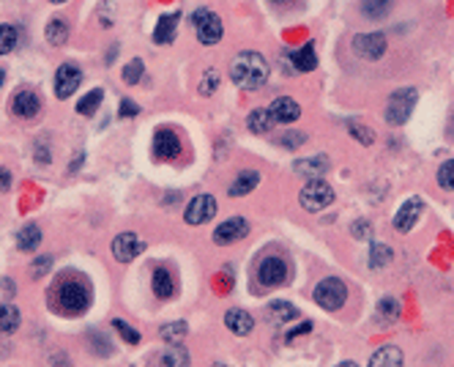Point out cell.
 <instances>
[{
    "label": "cell",
    "mask_w": 454,
    "mask_h": 367,
    "mask_svg": "<svg viewBox=\"0 0 454 367\" xmlns=\"http://www.w3.org/2000/svg\"><path fill=\"white\" fill-rule=\"evenodd\" d=\"M93 301V291H90V283L77 274V272H69L63 277H58L50 288V296H47V304L52 312L63 315V318H75V315H82Z\"/></svg>",
    "instance_id": "obj_1"
},
{
    "label": "cell",
    "mask_w": 454,
    "mask_h": 367,
    "mask_svg": "<svg viewBox=\"0 0 454 367\" xmlns=\"http://www.w3.org/2000/svg\"><path fill=\"white\" fill-rule=\"evenodd\" d=\"M268 61L257 53V50H241L233 61H230V79L241 88V91H257L260 85H266L268 79Z\"/></svg>",
    "instance_id": "obj_2"
},
{
    "label": "cell",
    "mask_w": 454,
    "mask_h": 367,
    "mask_svg": "<svg viewBox=\"0 0 454 367\" xmlns=\"http://www.w3.org/2000/svg\"><path fill=\"white\" fill-rule=\"evenodd\" d=\"M299 203H302L304 211H309V214L326 211L334 203V189L323 178H309V184H304L302 195H299Z\"/></svg>",
    "instance_id": "obj_3"
},
{
    "label": "cell",
    "mask_w": 454,
    "mask_h": 367,
    "mask_svg": "<svg viewBox=\"0 0 454 367\" xmlns=\"http://www.w3.org/2000/svg\"><path fill=\"white\" fill-rule=\"evenodd\" d=\"M192 25H195L197 41L206 44V47L222 41V36H225V25H222V19H219L211 8H197V11L192 14Z\"/></svg>",
    "instance_id": "obj_4"
},
{
    "label": "cell",
    "mask_w": 454,
    "mask_h": 367,
    "mask_svg": "<svg viewBox=\"0 0 454 367\" xmlns=\"http://www.w3.org/2000/svg\"><path fill=\"white\" fill-rule=\"evenodd\" d=\"M416 107V88H402V91H394L388 96V104H386V121L391 126H402L411 113Z\"/></svg>",
    "instance_id": "obj_5"
},
{
    "label": "cell",
    "mask_w": 454,
    "mask_h": 367,
    "mask_svg": "<svg viewBox=\"0 0 454 367\" xmlns=\"http://www.w3.org/2000/svg\"><path fill=\"white\" fill-rule=\"evenodd\" d=\"M288 277H290V266L282 255H266L257 266V283L263 288H279L288 283Z\"/></svg>",
    "instance_id": "obj_6"
},
{
    "label": "cell",
    "mask_w": 454,
    "mask_h": 367,
    "mask_svg": "<svg viewBox=\"0 0 454 367\" xmlns=\"http://www.w3.org/2000/svg\"><path fill=\"white\" fill-rule=\"evenodd\" d=\"M315 301L323 307V310H339L345 301H348V288L342 280L337 277H326L323 283L315 285Z\"/></svg>",
    "instance_id": "obj_7"
},
{
    "label": "cell",
    "mask_w": 454,
    "mask_h": 367,
    "mask_svg": "<svg viewBox=\"0 0 454 367\" xmlns=\"http://www.w3.org/2000/svg\"><path fill=\"white\" fill-rule=\"evenodd\" d=\"M386 47H388V41H386V36L380 30H375V33H356L353 41H351V50L359 58H364V61H380L386 55Z\"/></svg>",
    "instance_id": "obj_8"
},
{
    "label": "cell",
    "mask_w": 454,
    "mask_h": 367,
    "mask_svg": "<svg viewBox=\"0 0 454 367\" xmlns=\"http://www.w3.org/2000/svg\"><path fill=\"white\" fill-rule=\"evenodd\" d=\"M79 82H82V69L75 66V64H61L58 72H55V96L58 99L75 96Z\"/></svg>",
    "instance_id": "obj_9"
},
{
    "label": "cell",
    "mask_w": 454,
    "mask_h": 367,
    "mask_svg": "<svg viewBox=\"0 0 454 367\" xmlns=\"http://www.w3.org/2000/svg\"><path fill=\"white\" fill-rule=\"evenodd\" d=\"M214 214H217V198L214 195H197L189 200L184 217L189 225H206V222L214 220Z\"/></svg>",
    "instance_id": "obj_10"
},
{
    "label": "cell",
    "mask_w": 454,
    "mask_h": 367,
    "mask_svg": "<svg viewBox=\"0 0 454 367\" xmlns=\"http://www.w3.org/2000/svg\"><path fill=\"white\" fill-rule=\"evenodd\" d=\"M424 214V200L422 198H411L399 206V211L394 214V230L397 233H411L416 227L419 217Z\"/></svg>",
    "instance_id": "obj_11"
},
{
    "label": "cell",
    "mask_w": 454,
    "mask_h": 367,
    "mask_svg": "<svg viewBox=\"0 0 454 367\" xmlns=\"http://www.w3.org/2000/svg\"><path fill=\"white\" fill-rule=\"evenodd\" d=\"M143 247H146L143 238H137L135 233H118L112 238V258L118 263H129V261H135L143 252Z\"/></svg>",
    "instance_id": "obj_12"
},
{
    "label": "cell",
    "mask_w": 454,
    "mask_h": 367,
    "mask_svg": "<svg viewBox=\"0 0 454 367\" xmlns=\"http://www.w3.org/2000/svg\"><path fill=\"white\" fill-rule=\"evenodd\" d=\"M153 156L161 159V162L178 159L181 156V138L172 129H159L153 135Z\"/></svg>",
    "instance_id": "obj_13"
},
{
    "label": "cell",
    "mask_w": 454,
    "mask_h": 367,
    "mask_svg": "<svg viewBox=\"0 0 454 367\" xmlns=\"http://www.w3.org/2000/svg\"><path fill=\"white\" fill-rule=\"evenodd\" d=\"M268 113L274 118V124H293L302 118V104L293 102L290 96H277L271 104H268Z\"/></svg>",
    "instance_id": "obj_14"
},
{
    "label": "cell",
    "mask_w": 454,
    "mask_h": 367,
    "mask_svg": "<svg viewBox=\"0 0 454 367\" xmlns=\"http://www.w3.org/2000/svg\"><path fill=\"white\" fill-rule=\"evenodd\" d=\"M246 233H249V222L244 220V217H233V220H225L217 230H214V241L225 247V244L241 241Z\"/></svg>",
    "instance_id": "obj_15"
},
{
    "label": "cell",
    "mask_w": 454,
    "mask_h": 367,
    "mask_svg": "<svg viewBox=\"0 0 454 367\" xmlns=\"http://www.w3.org/2000/svg\"><path fill=\"white\" fill-rule=\"evenodd\" d=\"M41 110V102H39V93L36 91H19L11 102V113L17 118H36Z\"/></svg>",
    "instance_id": "obj_16"
},
{
    "label": "cell",
    "mask_w": 454,
    "mask_h": 367,
    "mask_svg": "<svg viewBox=\"0 0 454 367\" xmlns=\"http://www.w3.org/2000/svg\"><path fill=\"white\" fill-rule=\"evenodd\" d=\"M394 0H359V14L370 22H380L391 14Z\"/></svg>",
    "instance_id": "obj_17"
},
{
    "label": "cell",
    "mask_w": 454,
    "mask_h": 367,
    "mask_svg": "<svg viewBox=\"0 0 454 367\" xmlns=\"http://www.w3.org/2000/svg\"><path fill=\"white\" fill-rule=\"evenodd\" d=\"M257 181H260V173L257 170H241L238 176H235V181L230 184V198H244V195H249L255 187H257Z\"/></svg>",
    "instance_id": "obj_18"
},
{
    "label": "cell",
    "mask_w": 454,
    "mask_h": 367,
    "mask_svg": "<svg viewBox=\"0 0 454 367\" xmlns=\"http://www.w3.org/2000/svg\"><path fill=\"white\" fill-rule=\"evenodd\" d=\"M225 326L233 332V335L244 337V335H249V332H252L255 321H252V315H249V312H244V310H227L225 312Z\"/></svg>",
    "instance_id": "obj_19"
},
{
    "label": "cell",
    "mask_w": 454,
    "mask_h": 367,
    "mask_svg": "<svg viewBox=\"0 0 454 367\" xmlns=\"http://www.w3.org/2000/svg\"><path fill=\"white\" fill-rule=\"evenodd\" d=\"M178 19H181V14H178V11H175V14H161V19L156 22L153 41H156V44H167V41H172V39H175Z\"/></svg>",
    "instance_id": "obj_20"
},
{
    "label": "cell",
    "mask_w": 454,
    "mask_h": 367,
    "mask_svg": "<svg viewBox=\"0 0 454 367\" xmlns=\"http://www.w3.org/2000/svg\"><path fill=\"white\" fill-rule=\"evenodd\" d=\"M151 367H189V354L184 348H178V346H170L164 354H159L153 359Z\"/></svg>",
    "instance_id": "obj_21"
},
{
    "label": "cell",
    "mask_w": 454,
    "mask_h": 367,
    "mask_svg": "<svg viewBox=\"0 0 454 367\" xmlns=\"http://www.w3.org/2000/svg\"><path fill=\"white\" fill-rule=\"evenodd\" d=\"M39 244H41V230H39V225H25V227H19L17 250L33 252V250H39Z\"/></svg>",
    "instance_id": "obj_22"
},
{
    "label": "cell",
    "mask_w": 454,
    "mask_h": 367,
    "mask_svg": "<svg viewBox=\"0 0 454 367\" xmlns=\"http://www.w3.org/2000/svg\"><path fill=\"white\" fill-rule=\"evenodd\" d=\"M151 285H153V294L159 296V299H170V296L175 294V280H172V274H170L167 269H161V266L153 272Z\"/></svg>",
    "instance_id": "obj_23"
},
{
    "label": "cell",
    "mask_w": 454,
    "mask_h": 367,
    "mask_svg": "<svg viewBox=\"0 0 454 367\" xmlns=\"http://www.w3.org/2000/svg\"><path fill=\"white\" fill-rule=\"evenodd\" d=\"M370 367H402V351L394 346H383L380 351L373 354Z\"/></svg>",
    "instance_id": "obj_24"
},
{
    "label": "cell",
    "mask_w": 454,
    "mask_h": 367,
    "mask_svg": "<svg viewBox=\"0 0 454 367\" xmlns=\"http://www.w3.org/2000/svg\"><path fill=\"white\" fill-rule=\"evenodd\" d=\"M69 22L66 19H61V17H55V19H50L47 22V41L52 44V47H61V44H66L69 41Z\"/></svg>",
    "instance_id": "obj_25"
},
{
    "label": "cell",
    "mask_w": 454,
    "mask_h": 367,
    "mask_svg": "<svg viewBox=\"0 0 454 367\" xmlns=\"http://www.w3.org/2000/svg\"><path fill=\"white\" fill-rule=\"evenodd\" d=\"M246 126H249V132H255V135H268L271 126H274V118H271L268 107H266V110H252L249 118H246Z\"/></svg>",
    "instance_id": "obj_26"
},
{
    "label": "cell",
    "mask_w": 454,
    "mask_h": 367,
    "mask_svg": "<svg viewBox=\"0 0 454 367\" xmlns=\"http://www.w3.org/2000/svg\"><path fill=\"white\" fill-rule=\"evenodd\" d=\"M293 66H296L299 72H312V69L317 66V55H315V44H312V41L293 53Z\"/></svg>",
    "instance_id": "obj_27"
},
{
    "label": "cell",
    "mask_w": 454,
    "mask_h": 367,
    "mask_svg": "<svg viewBox=\"0 0 454 367\" xmlns=\"http://www.w3.org/2000/svg\"><path fill=\"white\" fill-rule=\"evenodd\" d=\"M328 170V159L320 153V156H309V159H302L299 164H296V173H302V176H309V178H315V176H320V173H326Z\"/></svg>",
    "instance_id": "obj_28"
},
{
    "label": "cell",
    "mask_w": 454,
    "mask_h": 367,
    "mask_svg": "<svg viewBox=\"0 0 454 367\" xmlns=\"http://www.w3.org/2000/svg\"><path fill=\"white\" fill-rule=\"evenodd\" d=\"M19 329V310L11 304H0V332L14 335Z\"/></svg>",
    "instance_id": "obj_29"
},
{
    "label": "cell",
    "mask_w": 454,
    "mask_h": 367,
    "mask_svg": "<svg viewBox=\"0 0 454 367\" xmlns=\"http://www.w3.org/2000/svg\"><path fill=\"white\" fill-rule=\"evenodd\" d=\"M296 315H299V310H296L290 301H271V307H268V318H274L277 323L293 321Z\"/></svg>",
    "instance_id": "obj_30"
},
{
    "label": "cell",
    "mask_w": 454,
    "mask_h": 367,
    "mask_svg": "<svg viewBox=\"0 0 454 367\" xmlns=\"http://www.w3.org/2000/svg\"><path fill=\"white\" fill-rule=\"evenodd\" d=\"M101 96H104V93H101L99 88L88 91V93L77 102V113H79V115H93V113L99 110V104H101Z\"/></svg>",
    "instance_id": "obj_31"
},
{
    "label": "cell",
    "mask_w": 454,
    "mask_h": 367,
    "mask_svg": "<svg viewBox=\"0 0 454 367\" xmlns=\"http://www.w3.org/2000/svg\"><path fill=\"white\" fill-rule=\"evenodd\" d=\"M17 41H19V30L14 25H0V55L14 53Z\"/></svg>",
    "instance_id": "obj_32"
},
{
    "label": "cell",
    "mask_w": 454,
    "mask_h": 367,
    "mask_svg": "<svg viewBox=\"0 0 454 367\" xmlns=\"http://www.w3.org/2000/svg\"><path fill=\"white\" fill-rule=\"evenodd\" d=\"M159 335H161V340H167L170 346H175V343H181V340L186 337V323H184V321H178V323H164V326L159 329Z\"/></svg>",
    "instance_id": "obj_33"
},
{
    "label": "cell",
    "mask_w": 454,
    "mask_h": 367,
    "mask_svg": "<svg viewBox=\"0 0 454 367\" xmlns=\"http://www.w3.org/2000/svg\"><path fill=\"white\" fill-rule=\"evenodd\" d=\"M378 318L383 323H394L399 318V304L394 299H380L378 301Z\"/></svg>",
    "instance_id": "obj_34"
},
{
    "label": "cell",
    "mask_w": 454,
    "mask_h": 367,
    "mask_svg": "<svg viewBox=\"0 0 454 367\" xmlns=\"http://www.w3.org/2000/svg\"><path fill=\"white\" fill-rule=\"evenodd\" d=\"M438 187L446 189V192H454V159L444 162L438 167Z\"/></svg>",
    "instance_id": "obj_35"
},
{
    "label": "cell",
    "mask_w": 454,
    "mask_h": 367,
    "mask_svg": "<svg viewBox=\"0 0 454 367\" xmlns=\"http://www.w3.org/2000/svg\"><path fill=\"white\" fill-rule=\"evenodd\" d=\"M146 72V66H143V61L140 58H135V61H129L126 66H124V82L126 85H137L140 82V77Z\"/></svg>",
    "instance_id": "obj_36"
},
{
    "label": "cell",
    "mask_w": 454,
    "mask_h": 367,
    "mask_svg": "<svg viewBox=\"0 0 454 367\" xmlns=\"http://www.w3.org/2000/svg\"><path fill=\"white\" fill-rule=\"evenodd\" d=\"M391 261V250L386 244H373L370 247V266L378 269V266H386Z\"/></svg>",
    "instance_id": "obj_37"
},
{
    "label": "cell",
    "mask_w": 454,
    "mask_h": 367,
    "mask_svg": "<svg viewBox=\"0 0 454 367\" xmlns=\"http://www.w3.org/2000/svg\"><path fill=\"white\" fill-rule=\"evenodd\" d=\"M217 85H219V72H217V69H208L206 77L200 79V93H203V96H211V93L217 91Z\"/></svg>",
    "instance_id": "obj_38"
},
{
    "label": "cell",
    "mask_w": 454,
    "mask_h": 367,
    "mask_svg": "<svg viewBox=\"0 0 454 367\" xmlns=\"http://www.w3.org/2000/svg\"><path fill=\"white\" fill-rule=\"evenodd\" d=\"M112 326H115V332H118L126 343H132V346H137V343H140V332H135L129 323H124V321H112Z\"/></svg>",
    "instance_id": "obj_39"
},
{
    "label": "cell",
    "mask_w": 454,
    "mask_h": 367,
    "mask_svg": "<svg viewBox=\"0 0 454 367\" xmlns=\"http://www.w3.org/2000/svg\"><path fill=\"white\" fill-rule=\"evenodd\" d=\"M50 269H52V258H50V255H44V258H36V261H33V277H44Z\"/></svg>",
    "instance_id": "obj_40"
},
{
    "label": "cell",
    "mask_w": 454,
    "mask_h": 367,
    "mask_svg": "<svg viewBox=\"0 0 454 367\" xmlns=\"http://www.w3.org/2000/svg\"><path fill=\"white\" fill-rule=\"evenodd\" d=\"M351 135H353V138H362V143H364V146H370V143L375 140V135H373L370 129L359 126V124H351Z\"/></svg>",
    "instance_id": "obj_41"
},
{
    "label": "cell",
    "mask_w": 454,
    "mask_h": 367,
    "mask_svg": "<svg viewBox=\"0 0 454 367\" xmlns=\"http://www.w3.org/2000/svg\"><path fill=\"white\" fill-rule=\"evenodd\" d=\"M121 118H132V115H140V107L132 102V99H124L121 102V113H118Z\"/></svg>",
    "instance_id": "obj_42"
},
{
    "label": "cell",
    "mask_w": 454,
    "mask_h": 367,
    "mask_svg": "<svg viewBox=\"0 0 454 367\" xmlns=\"http://www.w3.org/2000/svg\"><path fill=\"white\" fill-rule=\"evenodd\" d=\"M306 143V135H302V132H293V135H285L282 138V146L285 148H299Z\"/></svg>",
    "instance_id": "obj_43"
},
{
    "label": "cell",
    "mask_w": 454,
    "mask_h": 367,
    "mask_svg": "<svg viewBox=\"0 0 454 367\" xmlns=\"http://www.w3.org/2000/svg\"><path fill=\"white\" fill-rule=\"evenodd\" d=\"M11 187V173H8V167H0V192H6Z\"/></svg>",
    "instance_id": "obj_44"
},
{
    "label": "cell",
    "mask_w": 454,
    "mask_h": 367,
    "mask_svg": "<svg viewBox=\"0 0 454 367\" xmlns=\"http://www.w3.org/2000/svg\"><path fill=\"white\" fill-rule=\"evenodd\" d=\"M309 329H312V323L306 321V323H302V326H296V329H290V332H288V340H293V337H299V335H306Z\"/></svg>",
    "instance_id": "obj_45"
},
{
    "label": "cell",
    "mask_w": 454,
    "mask_h": 367,
    "mask_svg": "<svg viewBox=\"0 0 454 367\" xmlns=\"http://www.w3.org/2000/svg\"><path fill=\"white\" fill-rule=\"evenodd\" d=\"M353 227H356V230H353V233H356V236H359V238H367V236H370V227H367V222H362V225H359V222H356V225H353Z\"/></svg>",
    "instance_id": "obj_46"
},
{
    "label": "cell",
    "mask_w": 454,
    "mask_h": 367,
    "mask_svg": "<svg viewBox=\"0 0 454 367\" xmlns=\"http://www.w3.org/2000/svg\"><path fill=\"white\" fill-rule=\"evenodd\" d=\"M337 367H359L356 362H342V365H337Z\"/></svg>",
    "instance_id": "obj_47"
},
{
    "label": "cell",
    "mask_w": 454,
    "mask_h": 367,
    "mask_svg": "<svg viewBox=\"0 0 454 367\" xmlns=\"http://www.w3.org/2000/svg\"><path fill=\"white\" fill-rule=\"evenodd\" d=\"M3 79H6V72H3V69H0V85H3Z\"/></svg>",
    "instance_id": "obj_48"
},
{
    "label": "cell",
    "mask_w": 454,
    "mask_h": 367,
    "mask_svg": "<svg viewBox=\"0 0 454 367\" xmlns=\"http://www.w3.org/2000/svg\"><path fill=\"white\" fill-rule=\"evenodd\" d=\"M271 3H290V0H271Z\"/></svg>",
    "instance_id": "obj_49"
},
{
    "label": "cell",
    "mask_w": 454,
    "mask_h": 367,
    "mask_svg": "<svg viewBox=\"0 0 454 367\" xmlns=\"http://www.w3.org/2000/svg\"><path fill=\"white\" fill-rule=\"evenodd\" d=\"M50 3H66V0H50Z\"/></svg>",
    "instance_id": "obj_50"
},
{
    "label": "cell",
    "mask_w": 454,
    "mask_h": 367,
    "mask_svg": "<svg viewBox=\"0 0 454 367\" xmlns=\"http://www.w3.org/2000/svg\"><path fill=\"white\" fill-rule=\"evenodd\" d=\"M214 367H225V365H222V362H217V365H214Z\"/></svg>",
    "instance_id": "obj_51"
},
{
    "label": "cell",
    "mask_w": 454,
    "mask_h": 367,
    "mask_svg": "<svg viewBox=\"0 0 454 367\" xmlns=\"http://www.w3.org/2000/svg\"><path fill=\"white\" fill-rule=\"evenodd\" d=\"M452 135H454V118H452Z\"/></svg>",
    "instance_id": "obj_52"
}]
</instances>
